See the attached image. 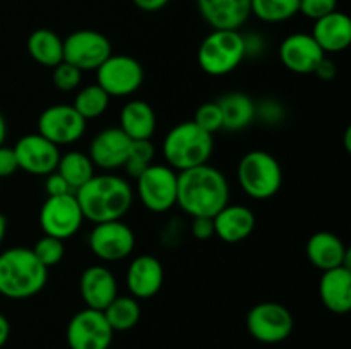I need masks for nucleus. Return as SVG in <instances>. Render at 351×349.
<instances>
[{"label":"nucleus","instance_id":"f257e3e1","mask_svg":"<svg viewBox=\"0 0 351 349\" xmlns=\"http://www.w3.org/2000/svg\"><path fill=\"white\" fill-rule=\"evenodd\" d=\"M228 202V180L211 164L178 171L177 205L191 218H215Z\"/></svg>","mask_w":351,"mask_h":349},{"label":"nucleus","instance_id":"f03ea898","mask_svg":"<svg viewBox=\"0 0 351 349\" xmlns=\"http://www.w3.org/2000/svg\"><path fill=\"white\" fill-rule=\"evenodd\" d=\"M82 216L88 221L106 222L122 219L132 205L129 181L117 174H95L88 183L75 190Z\"/></svg>","mask_w":351,"mask_h":349},{"label":"nucleus","instance_id":"7ed1b4c3","mask_svg":"<svg viewBox=\"0 0 351 349\" xmlns=\"http://www.w3.org/2000/svg\"><path fill=\"white\" fill-rule=\"evenodd\" d=\"M48 281V269L31 248L12 246L0 253V294L9 300H27L40 293Z\"/></svg>","mask_w":351,"mask_h":349},{"label":"nucleus","instance_id":"20e7f679","mask_svg":"<svg viewBox=\"0 0 351 349\" xmlns=\"http://www.w3.org/2000/svg\"><path fill=\"white\" fill-rule=\"evenodd\" d=\"M215 151L211 133L195 125L192 120L182 122L168 130L163 140V156L168 166L175 171L208 164Z\"/></svg>","mask_w":351,"mask_h":349},{"label":"nucleus","instance_id":"39448f33","mask_svg":"<svg viewBox=\"0 0 351 349\" xmlns=\"http://www.w3.org/2000/svg\"><path fill=\"white\" fill-rule=\"evenodd\" d=\"M245 57L243 34L233 29H213L197 50L199 67L213 77L232 74Z\"/></svg>","mask_w":351,"mask_h":349},{"label":"nucleus","instance_id":"423d86ee","mask_svg":"<svg viewBox=\"0 0 351 349\" xmlns=\"http://www.w3.org/2000/svg\"><path fill=\"white\" fill-rule=\"evenodd\" d=\"M237 178L242 190L250 198L267 201L280 192L283 185V170L273 154L256 149L240 159Z\"/></svg>","mask_w":351,"mask_h":349},{"label":"nucleus","instance_id":"0eeeda50","mask_svg":"<svg viewBox=\"0 0 351 349\" xmlns=\"http://www.w3.org/2000/svg\"><path fill=\"white\" fill-rule=\"evenodd\" d=\"M136 180L139 201L147 211L161 214L177 205L178 173L168 164H151Z\"/></svg>","mask_w":351,"mask_h":349},{"label":"nucleus","instance_id":"6e6552de","mask_svg":"<svg viewBox=\"0 0 351 349\" xmlns=\"http://www.w3.org/2000/svg\"><path fill=\"white\" fill-rule=\"evenodd\" d=\"M144 82V68L130 55H110L96 68V84L110 98H127Z\"/></svg>","mask_w":351,"mask_h":349},{"label":"nucleus","instance_id":"1a4fd4ad","mask_svg":"<svg viewBox=\"0 0 351 349\" xmlns=\"http://www.w3.org/2000/svg\"><path fill=\"white\" fill-rule=\"evenodd\" d=\"M293 315L285 305L263 301L247 313V331L263 344H278L287 341L293 332Z\"/></svg>","mask_w":351,"mask_h":349},{"label":"nucleus","instance_id":"9d476101","mask_svg":"<svg viewBox=\"0 0 351 349\" xmlns=\"http://www.w3.org/2000/svg\"><path fill=\"white\" fill-rule=\"evenodd\" d=\"M82 216L75 194L47 197L40 209V226L45 235L65 242L81 229Z\"/></svg>","mask_w":351,"mask_h":349},{"label":"nucleus","instance_id":"9b49d317","mask_svg":"<svg viewBox=\"0 0 351 349\" xmlns=\"http://www.w3.org/2000/svg\"><path fill=\"white\" fill-rule=\"evenodd\" d=\"M112 55V43L95 29H79L64 40V62L79 70H96Z\"/></svg>","mask_w":351,"mask_h":349},{"label":"nucleus","instance_id":"f8f14e48","mask_svg":"<svg viewBox=\"0 0 351 349\" xmlns=\"http://www.w3.org/2000/svg\"><path fill=\"white\" fill-rule=\"evenodd\" d=\"M134 246L136 235L122 219L98 222L89 233V248L103 262H119L127 259Z\"/></svg>","mask_w":351,"mask_h":349},{"label":"nucleus","instance_id":"ddd939ff","mask_svg":"<svg viewBox=\"0 0 351 349\" xmlns=\"http://www.w3.org/2000/svg\"><path fill=\"white\" fill-rule=\"evenodd\" d=\"M115 332L103 311L84 308L67 325V344L71 349H110Z\"/></svg>","mask_w":351,"mask_h":349},{"label":"nucleus","instance_id":"4468645a","mask_svg":"<svg viewBox=\"0 0 351 349\" xmlns=\"http://www.w3.org/2000/svg\"><path fill=\"white\" fill-rule=\"evenodd\" d=\"M86 120L72 105H51L38 118V133L55 146H69L84 135Z\"/></svg>","mask_w":351,"mask_h":349},{"label":"nucleus","instance_id":"2eb2a0df","mask_svg":"<svg viewBox=\"0 0 351 349\" xmlns=\"http://www.w3.org/2000/svg\"><path fill=\"white\" fill-rule=\"evenodd\" d=\"M19 170L29 174H47L57 170L60 149L40 133L23 135L12 147Z\"/></svg>","mask_w":351,"mask_h":349},{"label":"nucleus","instance_id":"dca6fc26","mask_svg":"<svg viewBox=\"0 0 351 349\" xmlns=\"http://www.w3.org/2000/svg\"><path fill=\"white\" fill-rule=\"evenodd\" d=\"M326 57L317 41L308 33L288 34L280 44V60L293 74H314L319 62Z\"/></svg>","mask_w":351,"mask_h":349},{"label":"nucleus","instance_id":"f3484780","mask_svg":"<svg viewBox=\"0 0 351 349\" xmlns=\"http://www.w3.org/2000/svg\"><path fill=\"white\" fill-rule=\"evenodd\" d=\"M130 146H132V140L119 127H110L93 137L88 156L95 166L112 171L117 168H123L129 157Z\"/></svg>","mask_w":351,"mask_h":349},{"label":"nucleus","instance_id":"a211bd4d","mask_svg":"<svg viewBox=\"0 0 351 349\" xmlns=\"http://www.w3.org/2000/svg\"><path fill=\"white\" fill-rule=\"evenodd\" d=\"M79 291L86 308L103 311L119 296V284L112 270L105 266H89L81 274Z\"/></svg>","mask_w":351,"mask_h":349},{"label":"nucleus","instance_id":"6ab92c4d","mask_svg":"<svg viewBox=\"0 0 351 349\" xmlns=\"http://www.w3.org/2000/svg\"><path fill=\"white\" fill-rule=\"evenodd\" d=\"M163 263L154 255H139L130 262L125 274L127 289L136 300H147L163 287Z\"/></svg>","mask_w":351,"mask_h":349},{"label":"nucleus","instance_id":"aec40b11","mask_svg":"<svg viewBox=\"0 0 351 349\" xmlns=\"http://www.w3.org/2000/svg\"><path fill=\"white\" fill-rule=\"evenodd\" d=\"M202 19L213 29L239 31L247 23L250 12V0H195Z\"/></svg>","mask_w":351,"mask_h":349},{"label":"nucleus","instance_id":"412c9836","mask_svg":"<svg viewBox=\"0 0 351 349\" xmlns=\"http://www.w3.org/2000/svg\"><path fill=\"white\" fill-rule=\"evenodd\" d=\"M305 255L308 262L322 272L335 267H350V250L346 248L343 240L331 231L314 233L305 245Z\"/></svg>","mask_w":351,"mask_h":349},{"label":"nucleus","instance_id":"4be33fe9","mask_svg":"<svg viewBox=\"0 0 351 349\" xmlns=\"http://www.w3.org/2000/svg\"><path fill=\"white\" fill-rule=\"evenodd\" d=\"M319 298L331 313H348L351 310V270L348 266L322 272L319 281Z\"/></svg>","mask_w":351,"mask_h":349},{"label":"nucleus","instance_id":"5701e85b","mask_svg":"<svg viewBox=\"0 0 351 349\" xmlns=\"http://www.w3.org/2000/svg\"><path fill=\"white\" fill-rule=\"evenodd\" d=\"M215 235L225 243H240L256 229V216L247 205L226 204L213 218Z\"/></svg>","mask_w":351,"mask_h":349},{"label":"nucleus","instance_id":"b1692460","mask_svg":"<svg viewBox=\"0 0 351 349\" xmlns=\"http://www.w3.org/2000/svg\"><path fill=\"white\" fill-rule=\"evenodd\" d=\"M314 29H312V38L317 41L319 47L324 53H338V51L346 50L351 43V19L345 12L328 14L321 19L314 21Z\"/></svg>","mask_w":351,"mask_h":349},{"label":"nucleus","instance_id":"393cba45","mask_svg":"<svg viewBox=\"0 0 351 349\" xmlns=\"http://www.w3.org/2000/svg\"><path fill=\"white\" fill-rule=\"evenodd\" d=\"M120 130L130 140H151L156 132V113L153 106L143 99L125 103L120 112Z\"/></svg>","mask_w":351,"mask_h":349},{"label":"nucleus","instance_id":"a878e982","mask_svg":"<svg viewBox=\"0 0 351 349\" xmlns=\"http://www.w3.org/2000/svg\"><path fill=\"white\" fill-rule=\"evenodd\" d=\"M218 106L223 116V130L239 132L247 129L256 120V103L249 94L240 91L228 92L218 99Z\"/></svg>","mask_w":351,"mask_h":349},{"label":"nucleus","instance_id":"bb28decb","mask_svg":"<svg viewBox=\"0 0 351 349\" xmlns=\"http://www.w3.org/2000/svg\"><path fill=\"white\" fill-rule=\"evenodd\" d=\"M27 53L36 64L53 68L64 62V40L55 31L41 27L27 38Z\"/></svg>","mask_w":351,"mask_h":349},{"label":"nucleus","instance_id":"cd10ccee","mask_svg":"<svg viewBox=\"0 0 351 349\" xmlns=\"http://www.w3.org/2000/svg\"><path fill=\"white\" fill-rule=\"evenodd\" d=\"M55 171L67 181L69 187L75 194V190H79L82 185L88 183L95 177V164L89 159L88 154L79 153V151H69V153L60 154Z\"/></svg>","mask_w":351,"mask_h":349},{"label":"nucleus","instance_id":"c85d7f7f","mask_svg":"<svg viewBox=\"0 0 351 349\" xmlns=\"http://www.w3.org/2000/svg\"><path fill=\"white\" fill-rule=\"evenodd\" d=\"M106 322L113 332H127L136 327L141 320V307L136 298L117 296L103 310Z\"/></svg>","mask_w":351,"mask_h":349},{"label":"nucleus","instance_id":"c756f323","mask_svg":"<svg viewBox=\"0 0 351 349\" xmlns=\"http://www.w3.org/2000/svg\"><path fill=\"white\" fill-rule=\"evenodd\" d=\"M300 0H250V12L263 23L278 24L298 14Z\"/></svg>","mask_w":351,"mask_h":349},{"label":"nucleus","instance_id":"7c9ffc66","mask_svg":"<svg viewBox=\"0 0 351 349\" xmlns=\"http://www.w3.org/2000/svg\"><path fill=\"white\" fill-rule=\"evenodd\" d=\"M110 105V96L99 88L98 84H91L82 88L81 91L75 94L74 98V108L82 118L88 122V120L98 118L103 113L108 109Z\"/></svg>","mask_w":351,"mask_h":349},{"label":"nucleus","instance_id":"2f4dec72","mask_svg":"<svg viewBox=\"0 0 351 349\" xmlns=\"http://www.w3.org/2000/svg\"><path fill=\"white\" fill-rule=\"evenodd\" d=\"M154 154H156V151H154V146L151 140H132L129 157H127L125 164H123L127 174L132 178L139 177L146 168H149L153 164Z\"/></svg>","mask_w":351,"mask_h":349},{"label":"nucleus","instance_id":"473e14b6","mask_svg":"<svg viewBox=\"0 0 351 349\" xmlns=\"http://www.w3.org/2000/svg\"><path fill=\"white\" fill-rule=\"evenodd\" d=\"M33 253L36 255V259L43 263L47 269L57 266L62 262L65 255V245L62 240L53 238V236L43 235L36 243H34Z\"/></svg>","mask_w":351,"mask_h":349},{"label":"nucleus","instance_id":"72a5a7b5","mask_svg":"<svg viewBox=\"0 0 351 349\" xmlns=\"http://www.w3.org/2000/svg\"><path fill=\"white\" fill-rule=\"evenodd\" d=\"M192 122L197 127H201L202 130H206L208 133H211V135H215V132H218V130H223V116L218 103H202V105L195 109L194 120H192Z\"/></svg>","mask_w":351,"mask_h":349},{"label":"nucleus","instance_id":"f704fd0d","mask_svg":"<svg viewBox=\"0 0 351 349\" xmlns=\"http://www.w3.org/2000/svg\"><path fill=\"white\" fill-rule=\"evenodd\" d=\"M82 72L67 62H60L53 67V84L60 91H74L81 84Z\"/></svg>","mask_w":351,"mask_h":349},{"label":"nucleus","instance_id":"c9c22d12","mask_svg":"<svg viewBox=\"0 0 351 349\" xmlns=\"http://www.w3.org/2000/svg\"><path fill=\"white\" fill-rule=\"evenodd\" d=\"M338 10V0H300L298 12L312 21H317Z\"/></svg>","mask_w":351,"mask_h":349},{"label":"nucleus","instance_id":"e433bc0d","mask_svg":"<svg viewBox=\"0 0 351 349\" xmlns=\"http://www.w3.org/2000/svg\"><path fill=\"white\" fill-rule=\"evenodd\" d=\"M17 170H19V164H17L12 147L0 146V178L12 177Z\"/></svg>","mask_w":351,"mask_h":349},{"label":"nucleus","instance_id":"4c0bfd02","mask_svg":"<svg viewBox=\"0 0 351 349\" xmlns=\"http://www.w3.org/2000/svg\"><path fill=\"white\" fill-rule=\"evenodd\" d=\"M45 190H47L48 197H57V195H65V194H74L72 188L69 187L67 181L53 171V173L47 174V180H45Z\"/></svg>","mask_w":351,"mask_h":349},{"label":"nucleus","instance_id":"58836bf2","mask_svg":"<svg viewBox=\"0 0 351 349\" xmlns=\"http://www.w3.org/2000/svg\"><path fill=\"white\" fill-rule=\"evenodd\" d=\"M192 235L204 242L215 236V224L213 218H192Z\"/></svg>","mask_w":351,"mask_h":349},{"label":"nucleus","instance_id":"ea45409f","mask_svg":"<svg viewBox=\"0 0 351 349\" xmlns=\"http://www.w3.org/2000/svg\"><path fill=\"white\" fill-rule=\"evenodd\" d=\"M336 72H338V68H336L335 62H332L331 58L324 57L321 62H319L317 67H315L314 74L317 75L321 81H332V79L336 77Z\"/></svg>","mask_w":351,"mask_h":349},{"label":"nucleus","instance_id":"a19ab883","mask_svg":"<svg viewBox=\"0 0 351 349\" xmlns=\"http://www.w3.org/2000/svg\"><path fill=\"white\" fill-rule=\"evenodd\" d=\"M170 0H132L134 5L141 9L143 12H158V10L165 9Z\"/></svg>","mask_w":351,"mask_h":349},{"label":"nucleus","instance_id":"79ce46f5","mask_svg":"<svg viewBox=\"0 0 351 349\" xmlns=\"http://www.w3.org/2000/svg\"><path fill=\"white\" fill-rule=\"evenodd\" d=\"M10 337V324L5 315L0 313V349L7 344Z\"/></svg>","mask_w":351,"mask_h":349},{"label":"nucleus","instance_id":"37998d69","mask_svg":"<svg viewBox=\"0 0 351 349\" xmlns=\"http://www.w3.org/2000/svg\"><path fill=\"white\" fill-rule=\"evenodd\" d=\"M5 137H7V122L3 118V115L0 113V146H3L5 142Z\"/></svg>","mask_w":351,"mask_h":349},{"label":"nucleus","instance_id":"c03bdc74","mask_svg":"<svg viewBox=\"0 0 351 349\" xmlns=\"http://www.w3.org/2000/svg\"><path fill=\"white\" fill-rule=\"evenodd\" d=\"M5 233H7V219L5 216L0 212V243H2L3 238H5Z\"/></svg>","mask_w":351,"mask_h":349}]
</instances>
